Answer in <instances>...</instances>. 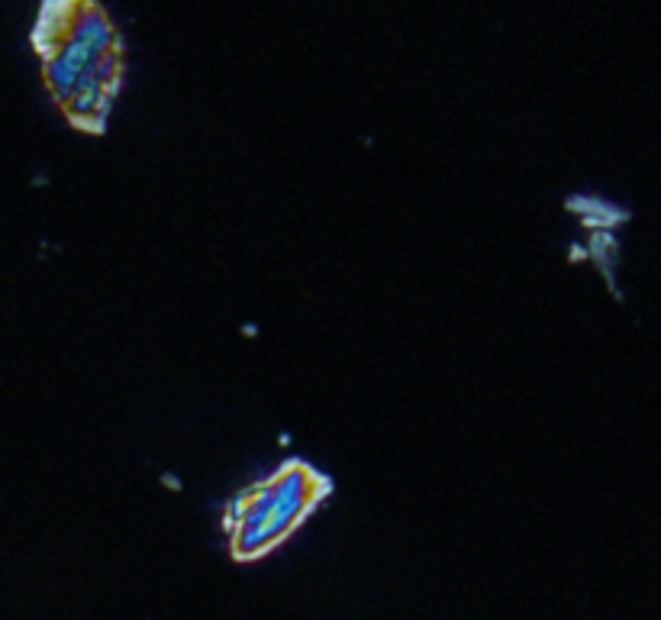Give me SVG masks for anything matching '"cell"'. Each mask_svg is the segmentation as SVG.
<instances>
[{"label": "cell", "mask_w": 661, "mask_h": 620, "mask_svg": "<svg viewBox=\"0 0 661 620\" xmlns=\"http://www.w3.org/2000/svg\"><path fill=\"white\" fill-rule=\"evenodd\" d=\"M123 75L126 52L116 20L100 0H81L55 52L42 61V78L52 100L75 130L104 133L120 97Z\"/></svg>", "instance_id": "cell-1"}, {"label": "cell", "mask_w": 661, "mask_h": 620, "mask_svg": "<svg viewBox=\"0 0 661 620\" xmlns=\"http://www.w3.org/2000/svg\"><path fill=\"white\" fill-rule=\"evenodd\" d=\"M329 494V478L300 459H288L274 472L242 488L226 504L223 527L233 556L255 562L288 540Z\"/></svg>", "instance_id": "cell-2"}, {"label": "cell", "mask_w": 661, "mask_h": 620, "mask_svg": "<svg viewBox=\"0 0 661 620\" xmlns=\"http://www.w3.org/2000/svg\"><path fill=\"white\" fill-rule=\"evenodd\" d=\"M78 7H81V0H42L39 4L36 23H32V32H30V42L36 49L39 61H49V55L58 46V39L65 36V30L75 20Z\"/></svg>", "instance_id": "cell-3"}]
</instances>
